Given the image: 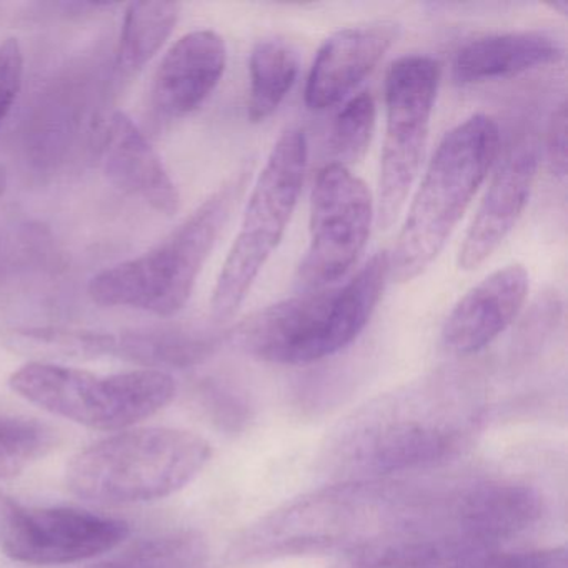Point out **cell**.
<instances>
[{
  "label": "cell",
  "mask_w": 568,
  "mask_h": 568,
  "mask_svg": "<svg viewBox=\"0 0 568 568\" xmlns=\"http://www.w3.org/2000/svg\"><path fill=\"white\" fill-rule=\"evenodd\" d=\"M12 390L59 417L95 430L132 427L172 400L175 382L168 372L141 368L114 375L29 362L9 378Z\"/></svg>",
  "instance_id": "8992f818"
},
{
  "label": "cell",
  "mask_w": 568,
  "mask_h": 568,
  "mask_svg": "<svg viewBox=\"0 0 568 568\" xmlns=\"http://www.w3.org/2000/svg\"><path fill=\"white\" fill-rule=\"evenodd\" d=\"M24 51L18 39L0 44V125L11 114L24 82Z\"/></svg>",
  "instance_id": "484cf974"
},
{
  "label": "cell",
  "mask_w": 568,
  "mask_h": 568,
  "mask_svg": "<svg viewBox=\"0 0 568 568\" xmlns=\"http://www.w3.org/2000/svg\"><path fill=\"white\" fill-rule=\"evenodd\" d=\"M181 16L178 2H134L125 11L118 65L125 74L144 69L164 48Z\"/></svg>",
  "instance_id": "44dd1931"
},
{
  "label": "cell",
  "mask_w": 568,
  "mask_h": 568,
  "mask_svg": "<svg viewBox=\"0 0 568 568\" xmlns=\"http://www.w3.org/2000/svg\"><path fill=\"white\" fill-rule=\"evenodd\" d=\"M541 517V501L528 485L508 480L475 481L454 490L455 540L465 547L498 550Z\"/></svg>",
  "instance_id": "7c38bea8"
},
{
  "label": "cell",
  "mask_w": 568,
  "mask_h": 568,
  "mask_svg": "<svg viewBox=\"0 0 568 568\" xmlns=\"http://www.w3.org/2000/svg\"><path fill=\"white\" fill-rule=\"evenodd\" d=\"M244 184L245 172H241L205 199L161 244L95 275L89 284L92 301L158 317L178 315L191 301Z\"/></svg>",
  "instance_id": "3957f363"
},
{
  "label": "cell",
  "mask_w": 568,
  "mask_h": 568,
  "mask_svg": "<svg viewBox=\"0 0 568 568\" xmlns=\"http://www.w3.org/2000/svg\"><path fill=\"white\" fill-rule=\"evenodd\" d=\"M221 337L214 332L185 327H152L115 335L114 357L159 367H191L217 348Z\"/></svg>",
  "instance_id": "ac0fdd59"
},
{
  "label": "cell",
  "mask_w": 568,
  "mask_h": 568,
  "mask_svg": "<svg viewBox=\"0 0 568 568\" xmlns=\"http://www.w3.org/2000/svg\"><path fill=\"white\" fill-rule=\"evenodd\" d=\"M211 455V444L192 432L135 428L79 452L65 478L69 488L85 500L141 504L169 497L191 484Z\"/></svg>",
  "instance_id": "277c9868"
},
{
  "label": "cell",
  "mask_w": 568,
  "mask_h": 568,
  "mask_svg": "<svg viewBox=\"0 0 568 568\" xmlns=\"http://www.w3.org/2000/svg\"><path fill=\"white\" fill-rule=\"evenodd\" d=\"M102 168L115 187L141 199L159 214H178L181 194L161 155L125 112H112L101 135Z\"/></svg>",
  "instance_id": "2e32d148"
},
{
  "label": "cell",
  "mask_w": 568,
  "mask_h": 568,
  "mask_svg": "<svg viewBox=\"0 0 568 568\" xmlns=\"http://www.w3.org/2000/svg\"><path fill=\"white\" fill-rule=\"evenodd\" d=\"M6 344L34 362L114 357L115 334L68 327H22L6 332Z\"/></svg>",
  "instance_id": "ffe728a7"
},
{
  "label": "cell",
  "mask_w": 568,
  "mask_h": 568,
  "mask_svg": "<svg viewBox=\"0 0 568 568\" xmlns=\"http://www.w3.org/2000/svg\"><path fill=\"white\" fill-rule=\"evenodd\" d=\"M247 118L252 124H261L275 114L298 75L297 52L282 39H264L257 42L248 61Z\"/></svg>",
  "instance_id": "d6986e66"
},
{
  "label": "cell",
  "mask_w": 568,
  "mask_h": 568,
  "mask_svg": "<svg viewBox=\"0 0 568 568\" xmlns=\"http://www.w3.org/2000/svg\"><path fill=\"white\" fill-rule=\"evenodd\" d=\"M548 164L558 178L567 175V108L561 102L551 115L547 139Z\"/></svg>",
  "instance_id": "4316f807"
},
{
  "label": "cell",
  "mask_w": 568,
  "mask_h": 568,
  "mask_svg": "<svg viewBox=\"0 0 568 568\" xmlns=\"http://www.w3.org/2000/svg\"><path fill=\"white\" fill-rule=\"evenodd\" d=\"M227 45L217 32L201 29L182 36L162 59L152 84L159 114L181 119L205 104L224 78Z\"/></svg>",
  "instance_id": "9a60e30c"
},
{
  "label": "cell",
  "mask_w": 568,
  "mask_h": 568,
  "mask_svg": "<svg viewBox=\"0 0 568 568\" xmlns=\"http://www.w3.org/2000/svg\"><path fill=\"white\" fill-rule=\"evenodd\" d=\"M498 154L500 129L488 115H471L444 135L392 252L395 281H414L440 255Z\"/></svg>",
  "instance_id": "7a4b0ae2"
},
{
  "label": "cell",
  "mask_w": 568,
  "mask_h": 568,
  "mask_svg": "<svg viewBox=\"0 0 568 568\" xmlns=\"http://www.w3.org/2000/svg\"><path fill=\"white\" fill-rule=\"evenodd\" d=\"M202 397H204L209 414L221 427L229 428L241 418L237 398L232 397L231 392L225 388L219 387V385H207L202 392Z\"/></svg>",
  "instance_id": "83f0119b"
},
{
  "label": "cell",
  "mask_w": 568,
  "mask_h": 568,
  "mask_svg": "<svg viewBox=\"0 0 568 568\" xmlns=\"http://www.w3.org/2000/svg\"><path fill=\"white\" fill-rule=\"evenodd\" d=\"M527 268L505 265L471 287L455 304L442 328V342L452 354L474 355L504 334L527 301Z\"/></svg>",
  "instance_id": "5bb4252c"
},
{
  "label": "cell",
  "mask_w": 568,
  "mask_h": 568,
  "mask_svg": "<svg viewBox=\"0 0 568 568\" xmlns=\"http://www.w3.org/2000/svg\"><path fill=\"white\" fill-rule=\"evenodd\" d=\"M397 22L377 21L335 32L318 49L305 84V104L327 111L341 104L377 68L398 38Z\"/></svg>",
  "instance_id": "4fadbf2b"
},
{
  "label": "cell",
  "mask_w": 568,
  "mask_h": 568,
  "mask_svg": "<svg viewBox=\"0 0 568 568\" xmlns=\"http://www.w3.org/2000/svg\"><path fill=\"white\" fill-rule=\"evenodd\" d=\"M375 202L367 184L348 168L325 165L311 197V241L297 272L304 292L332 287L367 247Z\"/></svg>",
  "instance_id": "9c48e42d"
},
{
  "label": "cell",
  "mask_w": 568,
  "mask_h": 568,
  "mask_svg": "<svg viewBox=\"0 0 568 568\" xmlns=\"http://www.w3.org/2000/svg\"><path fill=\"white\" fill-rule=\"evenodd\" d=\"M377 108L371 92L354 95L342 108L332 125L328 151L334 164H355L364 158L375 131Z\"/></svg>",
  "instance_id": "cb8c5ba5"
},
{
  "label": "cell",
  "mask_w": 568,
  "mask_h": 568,
  "mask_svg": "<svg viewBox=\"0 0 568 568\" xmlns=\"http://www.w3.org/2000/svg\"><path fill=\"white\" fill-rule=\"evenodd\" d=\"M440 64L428 55H405L385 79V139L378 179L377 221L390 229L400 215L424 161Z\"/></svg>",
  "instance_id": "ba28073f"
},
{
  "label": "cell",
  "mask_w": 568,
  "mask_h": 568,
  "mask_svg": "<svg viewBox=\"0 0 568 568\" xmlns=\"http://www.w3.org/2000/svg\"><path fill=\"white\" fill-rule=\"evenodd\" d=\"M119 518L81 508L26 507L0 491V550L28 565H69L114 550L128 538Z\"/></svg>",
  "instance_id": "30bf717a"
},
{
  "label": "cell",
  "mask_w": 568,
  "mask_h": 568,
  "mask_svg": "<svg viewBox=\"0 0 568 568\" xmlns=\"http://www.w3.org/2000/svg\"><path fill=\"white\" fill-rule=\"evenodd\" d=\"M307 161V138L301 129H288L272 148L212 292L211 314L217 324L237 314L281 244L297 207Z\"/></svg>",
  "instance_id": "5b68a950"
},
{
  "label": "cell",
  "mask_w": 568,
  "mask_h": 568,
  "mask_svg": "<svg viewBox=\"0 0 568 568\" xmlns=\"http://www.w3.org/2000/svg\"><path fill=\"white\" fill-rule=\"evenodd\" d=\"M564 55V42L548 32L487 36L460 48L455 55L452 74L460 85L484 84L557 64Z\"/></svg>",
  "instance_id": "e0dca14e"
},
{
  "label": "cell",
  "mask_w": 568,
  "mask_h": 568,
  "mask_svg": "<svg viewBox=\"0 0 568 568\" xmlns=\"http://www.w3.org/2000/svg\"><path fill=\"white\" fill-rule=\"evenodd\" d=\"M468 418L425 404L385 405L342 434L337 460L361 477L427 470L454 458L468 437Z\"/></svg>",
  "instance_id": "52a82bcc"
},
{
  "label": "cell",
  "mask_w": 568,
  "mask_h": 568,
  "mask_svg": "<svg viewBox=\"0 0 568 568\" xmlns=\"http://www.w3.org/2000/svg\"><path fill=\"white\" fill-rule=\"evenodd\" d=\"M390 275L378 252L344 285L304 292L255 312L239 324V344L261 361L308 365L344 351L367 327Z\"/></svg>",
  "instance_id": "6da1fadb"
},
{
  "label": "cell",
  "mask_w": 568,
  "mask_h": 568,
  "mask_svg": "<svg viewBox=\"0 0 568 568\" xmlns=\"http://www.w3.org/2000/svg\"><path fill=\"white\" fill-rule=\"evenodd\" d=\"M54 245L48 229L38 224L0 227V275L31 271L51 262Z\"/></svg>",
  "instance_id": "d4e9b609"
},
{
  "label": "cell",
  "mask_w": 568,
  "mask_h": 568,
  "mask_svg": "<svg viewBox=\"0 0 568 568\" xmlns=\"http://www.w3.org/2000/svg\"><path fill=\"white\" fill-rule=\"evenodd\" d=\"M9 174L8 168L4 164H0V199L4 197L6 191H8Z\"/></svg>",
  "instance_id": "f1b7e54d"
},
{
  "label": "cell",
  "mask_w": 568,
  "mask_h": 568,
  "mask_svg": "<svg viewBox=\"0 0 568 568\" xmlns=\"http://www.w3.org/2000/svg\"><path fill=\"white\" fill-rule=\"evenodd\" d=\"M205 547L194 534H171L141 541L118 557L89 568H204Z\"/></svg>",
  "instance_id": "7402d4cb"
},
{
  "label": "cell",
  "mask_w": 568,
  "mask_h": 568,
  "mask_svg": "<svg viewBox=\"0 0 568 568\" xmlns=\"http://www.w3.org/2000/svg\"><path fill=\"white\" fill-rule=\"evenodd\" d=\"M540 161V144L528 135L505 152L458 252L462 271L485 264L514 231L534 191Z\"/></svg>",
  "instance_id": "8fae6325"
},
{
  "label": "cell",
  "mask_w": 568,
  "mask_h": 568,
  "mask_svg": "<svg viewBox=\"0 0 568 568\" xmlns=\"http://www.w3.org/2000/svg\"><path fill=\"white\" fill-rule=\"evenodd\" d=\"M54 428L36 418L0 415V478L14 477L55 445Z\"/></svg>",
  "instance_id": "603a6c76"
}]
</instances>
